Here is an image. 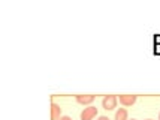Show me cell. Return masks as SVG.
Wrapping results in <instances>:
<instances>
[{
	"label": "cell",
	"mask_w": 160,
	"mask_h": 120,
	"mask_svg": "<svg viewBox=\"0 0 160 120\" xmlns=\"http://www.w3.org/2000/svg\"><path fill=\"white\" fill-rule=\"evenodd\" d=\"M159 120H160V114H159Z\"/></svg>",
	"instance_id": "obj_10"
},
{
	"label": "cell",
	"mask_w": 160,
	"mask_h": 120,
	"mask_svg": "<svg viewBox=\"0 0 160 120\" xmlns=\"http://www.w3.org/2000/svg\"><path fill=\"white\" fill-rule=\"evenodd\" d=\"M114 120H127V110L126 108H118Z\"/></svg>",
	"instance_id": "obj_6"
},
{
	"label": "cell",
	"mask_w": 160,
	"mask_h": 120,
	"mask_svg": "<svg viewBox=\"0 0 160 120\" xmlns=\"http://www.w3.org/2000/svg\"><path fill=\"white\" fill-rule=\"evenodd\" d=\"M136 96L135 95H121V96H118V101L121 105L124 107H132L135 102H136Z\"/></svg>",
	"instance_id": "obj_3"
},
{
	"label": "cell",
	"mask_w": 160,
	"mask_h": 120,
	"mask_svg": "<svg viewBox=\"0 0 160 120\" xmlns=\"http://www.w3.org/2000/svg\"><path fill=\"white\" fill-rule=\"evenodd\" d=\"M96 116H98V108L96 107H87L81 113V120H93Z\"/></svg>",
	"instance_id": "obj_2"
},
{
	"label": "cell",
	"mask_w": 160,
	"mask_h": 120,
	"mask_svg": "<svg viewBox=\"0 0 160 120\" xmlns=\"http://www.w3.org/2000/svg\"><path fill=\"white\" fill-rule=\"evenodd\" d=\"M58 120H72V117H69V116H62Z\"/></svg>",
	"instance_id": "obj_7"
},
{
	"label": "cell",
	"mask_w": 160,
	"mask_h": 120,
	"mask_svg": "<svg viewBox=\"0 0 160 120\" xmlns=\"http://www.w3.org/2000/svg\"><path fill=\"white\" fill-rule=\"evenodd\" d=\"M117 104H118V98L114 96V95H108L102 99V107L106 111H111L114 108H117Z\"/></svg>",
	"instance_id": "obj_1"
},
{
	"label": "cell",
	"mask_w": 160,
	"mask_h": 120,
	"mask_svg": "<svg viewBox=\"0 0 160 120\" xmlns=\"http://www.w3.org/2000/svg\"><path fill=\"white\" fill-rule=\"evenodd\" d=\"M62 117V108L60 105H57V104H51V119L52 120H58Z\"/></svg>",
	"instance_id": "obj_5"
},
{
	"label": "cell",
	"mask_w": 160,
	"mask_h": 120,
	"mask_svg": "<svg viewBox=\"0 0 160 120\" xmlns=\"http://www.w3.org/2000/svg\"><path fill=\"white\" fill-rule=\"evenodd\" d=\"M98 120H109V117H106V116H100Z\"/></svg>",
	"instance_id": "obj_9"
},
{
	"label": "cell",
	"mask_w": 160,
	"mask_h": 120,
	"mask_svg": "<svg viewBox=\"0 0 160 120\" xmlns=\"http://www.w3.org/2000/svg\"><path fill=\"white\" fill-rule=\"evenodd\" d=\"M147 120H151V119H147Z\"/></svg>",
	"instance_id": "obj_11"
},
{
	"label": "cell",
	"mask_w": 160,
	"mask_h": 120,
	"mask_svg": "<svg viewBox=\"0 0 160 120\" xmlns=\"http://www.w3.org/2000/svg\"><path fill=\"white\" fill-rule=\"evenodd\" d=\"M132 120H135V119H132Z\"/></svg>",
	"instance_id": "obj_12"
},
{
	"label": "cell",
	"mask_w": 160,
	"mask_h": 120,
	"mask_svg": "<svg viewBox=\"0 0 160 120\" xmlns=\"http://www.w3.org/2000/svg\"><path fill=\"white\" fill-rule=\"evenodd\" d=\"M75 99H77L78 104H81V105H90V104L94 102L96 98H94L93 95H77Z\"/></svg>",
	"instance_id": "obj_4"
},
{
	"label": "cell",
	"mask_w": 160,
	"mask_h": 120,
	"mask_svg": "<svg viewBox=\"0 0 160 120\" xmlns=\"http://www.w3.org/2000/svg\"><path fill=\"white\" fill-rule=\"evenodd\" d=\"M154 53H156V54H160V45H157V47H156Z\"/></svg>",
	"instance_id": "obj_8"
}]
</instances>
